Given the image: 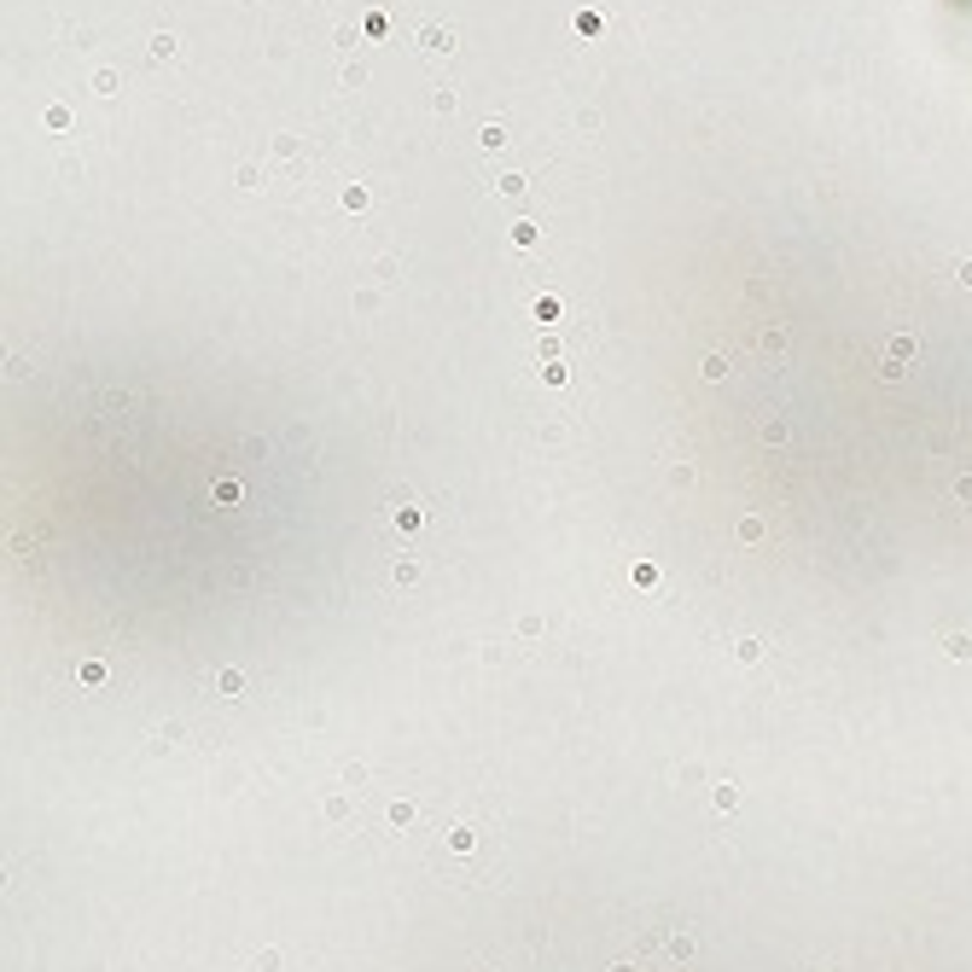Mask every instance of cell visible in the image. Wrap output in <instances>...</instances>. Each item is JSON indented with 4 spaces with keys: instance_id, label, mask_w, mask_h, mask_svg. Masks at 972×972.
<instances>
[{
    "instance_id": "obj_1",
    "label": "cell",
    "mask_w": 972,
    "mask_h": 972,
    "mask_svg": "<svg viewBox=\"0 0 972 972\" xmlns=\"http://www.w3.org/2000/svg\"><path fill=\"white\" fill-rule=\"evenodd\" d=\"M914 338H891V355H885V373H903V367H914Z\"/></svg>"
},
{
    "instance_id": "obj_2",
    "label": "cell",
    "mask_w": 972,
    "mask_h": 972,
    "mask_svg": "<svg viewBox=\"0 0 972 972\" xmlns=\"http://www.w3.org/2000/svg\"><path fill=\"white\" fill-rule=\"evenodd\" d=\"M420 41H425V53H449V30H438V23H431Z\"/></svg>"
},
{
    "instance_id": "obj_3",
    "label": "cell",
    "mask_w": 972,
    "mask_h": 972,
    "mask_svg": "<svg viewBox=\"0 0 972 972\" xmlns=\"http://www.w3.org/2000/svg\"><path fill=\"white\" fill-rule=\"evenodd\" d=\"M763 536V519H739V542H757Z\"/></svg>"
},
{
    "instance_id": "obj_4",
    "label": "cell",
    "mask_w": 972,
    "mask_h": 972,
    "mask_svg": "<svg viewBox=\"0 0 972 972\" xmlns=\"http://www.w3.org/2000/svg\"><path fill=\"white\" fill-rule=\"evenodd\" d=\"M396 582H402V588H414V582H420V566H414V559H408V566H396Z\"/></svg>"
},
{
    "instance_id": "obj_5",
    "label": "cell",
    "mask_w": 972,
    "mask_h": 972,
    "mask_svg": "<svg viewBox=\"0 0 972 972\" xmlns=\"http://www.w3.org/2000/svg\"><path fill=\"white\" fill-rule=\"evenodd\" d=\"M950 652L955 658H972V635H950Z\"/></svg>"
},
{
    "instance_id": "obj_6",
    "label": "cell",
    "mask_w": 972,
    "mask_h": 972,
    "mask_svg": "<svg viewBox=\"0 0 972 972\" xmlns=\"http://www.w3.org/2000/svg\"><path fill=\"white\" fill-rule=\"evenodd\" d=\"M955 501H972V472H966V478H955Z\"/></svg>"
},
{
    "instance_id": "obj_7",
    "label": "cell",
    "mask_w": 972,
    "mask_h": 972,
    "mask_svg": "<svg viewBox=\"0 0 972 972\" xmlns=\"http://www.w3.org/2000/svg\"><path fill=\"white\" fill-rule=\"evenodd\" d=\"M961 286H972V263H961Z\"/></svg>"
}]
</instances>
